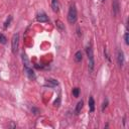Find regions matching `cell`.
<instances>
[{
    "mask_svg": "<svg viewBox=\"0 0 129 129\" xmlns=\"http://www.w3.org/2000/svg\"><path fill=\"white\" fill-rule=\"evenodd\" d=\"M18 45H19V33H14L12 36V40H11V49L13 53L17 52Z\"/></svg>",
    "mask_w": 129,
    "mask_h": 129,
    "instance_id": "4",
    "label": "cell"
},
{
    "mask_svg": "<svg viewBox=\"0 0 129 129\" xmlns=\"http://www.w3.org/2000/svg\"><path fill=\"white\" fill-rule=\"evenodd\" d=\"M36 19H37L38 22H47L48 21V17H47V15L44 12L38 13L37 16H36Z\"/></svg>",
    "mask_w": 129,
    "mask_h": 129,
    "instance_id": "6",
    "label": "cell"
},
{
    "mask_svg": "<svg viewBox=\"0 0 129 129\" xmlns=\"http://www.w3.org/2000/svg\"><path fill=\"white\" fill-rule=\"evenodd\" d=\"M22 61H23L24 70H25V72H26V75H27L28 79L34 80V79H35V74H34V72H33V70H32V67H31V64H30V61H29V59H28V57H27V55H26L25 53L22 54Z\"/></svg>",
    "mask_w": 129,
    "mask_h": 129,
    "instance_id": "1",
    "label": "cell"
},
{
    "mask_svg": "<svg viewBox=\"0 0 129 129\" xmlns=\"http://www.w3.org/2000/svg\"><path fill=\"white\" fill-rule=\"evenodd\" d=\"M101 1H102V2H104V1H105V0H101Z\"/></svg>",
    "mask_w": 129,
    "mask_h": 129,
    "instance_id": "19",
    "label": "cell"
},
{
    "mask_svg": "<svg viewBox=\"0 0 129 129\" xmlns=\"http://www.w3.org/2000/svg\"><path fill=\"white\" fill-rule=\"evenodd\" d=\"M112 7H113V13H114V15H117V14L119 13V8H120L118 0H113V2H112Z\"/></svg>",
    "mask_w": 129,
    "mask_h": 129,
    "instance_id": "8",
    "label": "cell"
},
{
    "mask_svg": "<svg viewBox=\"0 0 129 129\" xmlns=\"http://www.w3.org/2000/svg\"><path fill=\"white\" fill-rule=\"evenodd\" d=\"M77 18H78V12H77L76 5L72 4L70 6V9H69V12H68V20L71 24H74L77 21Z\"/></svg>",
    "mask_w": 129,
    "mask_h": 129,
    "instance_id": "3",
    "label": "cell"
},
{
    "mask_svg": "<svg viewBox=\"0 0 129 129\" xmlns=\"http://www.w3.org/2000/svg\"><path fill=\"white\" fill-rule=\"evenodd\" d=\"M82 57H83V55H82V51H81V50H78V51L76 52V54H75V60H76L77 62H81Z\"/></svg>",
    "mask_w": 129,
    "mask_h": 129,
    "instance_id": "11",
    "label": "cell"
},
{
    "mask_svg": "<svg viewBox=\"0 0 129 129\" xmlns=\"http://www.w3.org/2000/svg\"><path fill=\"white\" fill-rule=\"evenodd\" d=\"M117 61H118V64H119L120 68L123 67V64H124V53L121 49H118V51H117Z\"/></svg>",
    "mask_w": 129,
    "mask_h": 129,
    "instance_id": "5",
    "label": "cell"
},
{
    "mask_svg": "<svg viewBox=\"0 0 129 129\" xmlns=\"http://www.w3.org/2000/svg\"><path fill=\"white\" fill-rule=\"evenodd\" d=\"M55 24H56V26L58 27V29H59V30H61V31H62V30H64V26L62 25V23H61L60 21H56V22H55Z\"/></svg>",
    "mask_w": 129,
    "mask_h": 129,
    "instance_id": "15",
    "label": "cell"
},
{
    "mask_svg": "<svg viewBox=\"0 0 129 129\" xmlns=\"http://www.w3.org/2000/svg\"><path fill=\"white\" fill-rule=\"evenodd\" d=\"M51 8L53 10V12H57L59 9V4L57 0H51Z\"/></svg>",
    "mask_w": 129,
    "mask_h": 129,
    "instance_id": "9",
    "label": "cell"
},
{
    "mask_svg": "<svg viewBox=\"0 0 129 129\" xmlns=\"http://www.w3.org/2000/svg\"><path fill=\"white\" fill-rule=\"evenodd\" d=\"M11 19H12V17L11 16H9V18L5 21V23H4V28H7L8 26H9V24H10V21H11Z\"/></svg>",
    "mask_w": 129,
    "mask_h": 129,
    "instance_id": "16",
    "label": "cell"
},
{
    "mask_svg": "<svg viewBox=\"0 0 129 129\" xmlns=\"http://www.w3.org/2000/svg\"><path fill=\"white\" fill-rule=\"evenodd\" d=\"M86 52H87V56H88V69L89 72L92 73L95 67V59H94V53H93V49L91 44H89L86 48Z\"/></svg>",
    "mask_w": 129,
    "mask_h": 129,
    "instance_id": "2",
    "label": "cell"
},
{
    "mask_svg": "<svg viewBox=\"0 0 129 129\" xmlns=\"http://www.w3.org/2000/svg\"><path fill=\"white\" fill-rule=\"evenodd\" d=\"M89 107H90L91 112L95 111V101H94V98L92 96H90V98H89Z\"/></svg>",
    "mask_w": 129,
    "mask_h": 129,
    "instance_id": "10",
    "label": "cell"
},
{
    "mask_svg": "<svg viewBox=\"0 0 129 129\" xmlns=\"http://www.w3.org/2000/svg\"><path fill=\"white\" fill-rule=\"evenodd\" d=\"M6 42H7V38H6V36H5L4 34L0 33V43H2V44H5Z\"/></svg>",
    "mask_w": 129,
    "mask_h": 129,
    "instance_id": "13",
    "label": "cell"
},
{
    "mask_svg": "<svg viewBox=\"0 0 129 129\" xmlns=\"http://www.w3.org/2000/svg\"><path fill=\"white\" fill-rule=\"evenodd\" d=\"M73 95L75 97H79V95H80V89L79 88H74L73 89Z\"/></svg>",
    "mask_w": 129,
    "mask_h": 129,
    "instance_id": "14",
    "label": "cell"
},
{
    "mask_svg": "<svg viewBox=\"0 0 129 129\" xmlns=\"http://www.w3.org/2000/svg\"><path fill=\"white\" fill-rule=\"evenodd\" d=\"M83 105H84V102L83 101H80L77 104V106H76V114H79L81 112V110L83 109Z\"/></svg>",
    "mask_w": 129,
    "mask_h": 129,
    "instance_id": "12",
    "label": "cell"
},
{
    "mask_svg": "<svg viewBox=\"0 0 129 129\" xmlns=\"http://www.w3.org/2000/svg\"><path fill=\"white\" fill-rule=\"evenodd\" d=\"M124 39H125V43H126V44H129V38H128V32H125V35H124Z\"/></svg>",
    "mask_w": 129,
    "mask_h": 129,
    "instance_id": "17",
    "label": "cell"
},
{
    "mask_svg": "<svg viewBox=\"0 0 129 129\" xmlns=\"http://www.w3.org/2000/svg\"><path fill=\"white\" fill-rule=\"evenodd\" d=\"M107 105H108V100L106 99V100L104 101V103H103V106H102V111H104V109L107 107Z\"/></svg>",
    "mask_w": 129,
    "mask_h": 129,
    "instance_id": "18",
    "label": "cell"
},
{
    "mask_svg": "<svg viewBox=\"0 0 129 129\" xmlns=\"http://www.w3.org/2000/svg\"><path fill=\"white\" fill-rule=\"evenodd\" d=\"M58 85V82L54 79H48L46 82H45V86L46 87H49V88H54Z\"/></svg>",
    "mask_w": 129,
    "mask_h": 129,
    "instance_id": "7",
    "label": "cell"
}]
</instances>
